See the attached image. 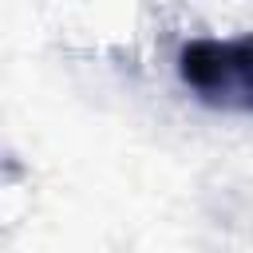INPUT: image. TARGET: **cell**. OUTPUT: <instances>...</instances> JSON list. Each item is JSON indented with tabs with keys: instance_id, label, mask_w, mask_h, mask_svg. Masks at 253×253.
<instances>
[{
	"instance_id": "cell-1",
	"label": "cell",
	"mask_w": 253,
	"mask_h": 253,
	"mask_svg": "<svg viewBox=\"0 0 253 253\" xmlns=\"http://www.w3.org/2000/svg\"><path fill=\"white\" fill-rule=\"evenodd\" d=\"M178 75L206 107L253 115V32L233 40H190L178 51Z\"/></svg>"
}]
</instances>
